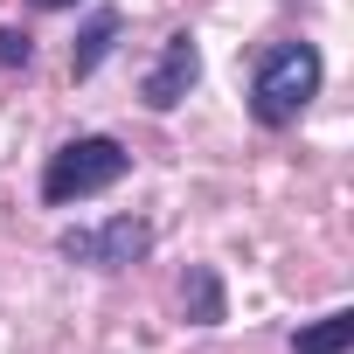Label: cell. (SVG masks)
Instances as JSON below:
<instances>
[{"instance_id":"cell-4","label":"cell","mask_w":354,"mask_h":354,"mask_svg":"<svg viewBox=\"0 0 354 354\" xmlns=\"http://www.w3.org/2000/svg\"><path fill=\"white\" fill-rule=\"evenodd\" d=\"M195 84H202V49H195V35H167V49H160V63L146 70L139 97H146L153 111H174Z\"/></svg>"},{"instance_id":"cell-3","label":"cell","mask_w":354,"mask_h":354,"mask_svg":"<svg viewBox=\"0 0 354 354\" xmlns=\"http://www.w3.org/2000/svg\"><path fill=\"white\" fill-rule=\"evenodd\" d=\"M70 264H91V271H118V264H139L146 250H153V230L139 223V216H111V223H97V230H63V243H56Z\"/></svg>"},{"instance_id":"cell-2","label":"cell","mask_w":354,"mask_h":354,"mask_svg":"<svg viewBox=\"0 0 354 354\" xmlns=\"http://www.w3.org/2000/svg\"><path fill=\"white\" fill-rule=\"evenodd\" d=\"M125 167H132V153H125L118 139H104V132L70 139V146H56L49 167H42V202H56V209L91 202V195H104V188L125 181Z\"/></svg>"},{"instance_id":"cell-6","label":"cell","mask_w":354,"mask_h":354,"mask_svg":"<svg viewBox=\"0 0 354 354\" xmlns=\"http://www.w3.org/2000/svg\"><path fill=\"white\" fill-rule=\"evenodd\" d=\"M181 306H188V319H195V326H216V319H223V285H216V271H209V264H195V271H188Z\"/></svg>"},{"instance_id":"cell-7","label":"cell","mask_w":354,"mask_h":354,"mask_svg":"<svg viewBox=\"0 0 354 354\" xmlns=\"http://www.w3.org/2000/svg\"><path fill=\"white\" fill-rule=\"evenodd\" d=\"M347 340H354V313H326L292 340V354H347Z\"/></svg>"},{"instance_id":"cell-8","label":"cell","mask_w":354,"mask_h":354,"mask_svg":"<svg viewBox=\"0 0 354 354\" xmlns=\"http://www.w3.org/2000/svg\"><path fill=\"white\" fill-rule=\"evenodd\" d=\"M28 56H35V49H28V35H21V28H0V70H15V63L28 70Z\"/></svg>"},{"instance_id":"cell-9","label":"cell","mask_w":354,"mask_h":354,"mask_svg":"<svg viewBox=\"0 0 354 354\" xmlns=\"http://www.w3.org/2000/svg\"><path fill=\"white\" fill-rule=\"evenodd\" d=\"M35 8H77V0H35Z\"/></svg>"},{"instance_id":"cell-5","label":"cell","mask_w":354,"mask_h":354,"mask_svg":"<svg viewBox=\"0 0 354 354\" xmlns=\"http://www.w3.org/2000/svg\"><path fill=\"white\" fill-rule=\"evenodd\" d=\"M118 28H125V21H118V8H97V15H91V28H84V35L70 42V77H91V70H97V63L111 56Z\"/></svg>"},{"instance_id":"cell-1","label":"cell","mask_w":354,"mask_h":354,"mask_svg":"<svg viewBox=\"0 0 354 354\" xmlns=\"http://www.w3.org/2000/svg\"><path fill=\"white\" fill-rule=\"evenodd\" d=\"M319 97V49L313 42H271L264 56H257V77H250V111H257V125H271V132H285V125H299V111Z\"/></svg>"}]
</instances>
